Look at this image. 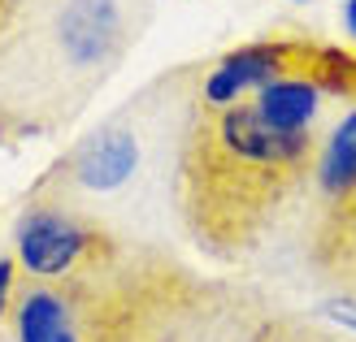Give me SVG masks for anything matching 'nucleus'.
<instances>
[{
	"label": "nucleus",
	"mask_w": 356,
	"mask_h": 342,
	"mask_svg": "<svg viewBox=\"0 0 356 342\" xmlns=\"http://www.w3.org/2000/svg\"><path fill=\"white\" fill-rule=\"evenodd\" d=\"M305 40H257V44H243L235 52L213 61V69L200 78L195 87V104L200 109H230L239 104L243 96H257L265 83H274L278 74L305 57Z\"/></svg>",
	"instance_id": "obj_6"
},
{
	"label": "nucleus",
	"mask_w": 356,
	"mask_h": 342,
	"mask_svg": "<svg viewBox=\"0 0 356 342\" xmlns=\"http://www.w3.org/2000/svg\"><path fill=\"white\" fill-rule=\"evenodd\" d=\"M278 320L178 264L127 256L113 286V342H274Z\"/></svg>",
	"instance_id": "obj_3"
},
{
	"label": "nucleus",
	"mask_w": 356,
	"mask_h": 342,
	"mask_svg": "<svg viewBox=\"0 0 356 342\" xmlns=\"http://www.w3.org/2000/svg\"><path fill=\"white\" fill-rule=\"evenodd\" d=\"M127 256L113 230L57 195H31L13 225V260L26 282H74Z\"/></svg>",
	"instance_id": "obj_5"
},
{
	"label": "nucleus",
	"mask_w": 356,
	"mask_h": 342,
	"mask_svg": "<svg viewBox=\"0 0 356 342\" xmlns=\"http://www.w3.org/2000/svg\"><path fill=\"white\" fill-rule=\"evenodd\" d=\"M317 130H282L252 100L200 109L191 92L174 156V200L209 256L239 260L313 178Z\"/></svg>",
	"instance_id": "obj_1"
},
{
	"label": "nucleus",
	"mask_w": 356,
	"mask_h": 342,
	"mask_svg": "<svg viewBox=\"0 0 356 342\" xmlns=\"http://www.w3.org/2000/svg\"><path fill=\"white\" fill-rule=\"evenodd\" d=\"M300 5H305V0H300Z\"/></svg>",
	"instance_id": "obj_11"
},
{
	"label": "nucleus",
	"mask_w": 356,
	"mask_h": 342,
	"mask_svg": "<svg viewBox=\"0 0 356 342\" xmlns=\"http://www.w3.org/2000/svg\"><path fill=\"white\" fill-rule=\"evenodd\" d=\"M356 195V104L334 117L326 139L317 143L313 156V178H309V200L313 212H326Z\"/></svg>",
	"instance_id": "obj_8"
},
{
	"label": "nucleus",
	"mask_w": 356,
	"mask_h": 342,
	"mask_svg": "<svg viewBox=\"0 0 356 342\" xmlns=\"http://www.w3.org/2000/svg\"><path fill=\"white\" fill-rule=\"evenodd\" d=\"M309 264L330 286V295L356 299V195L326 212H313L309 225Z\"/></svg>",
	"instance_id": "obj_7"
},
{
	"label": "nucleus",
	"mask_w": 356,
	"mask_h": 342,
	"mask_svg": "<svg viewBox=\"0 0 356 342\" xmlns=\"http://www.w3.org/2000/svg\"><path fill=\"white\" fill-rule=\"evenodd\" d=\"M144 35L131 0H52L0 44V126L52 135Z\"/></svg>",
	"instance_id": "obj_2"
},
{
	"label": "nucleus",
	"mask_w": 356,
	"mask_h": 342,
	"mask_svg": "<svg viewBox=\"0 0 356 342\" xmlns=\"http://www.w3.org/2000/svg\"><path fill=\"white\" fill-rule=\"evenodd\" d=\"M343 26H348V35L356 40V0H343Z\"/></svg>",
	"instance_id": "obj_10"
},
{
	"label": "nucleus",
	"mask_w": 356,
	"mask_h": 342,
	"mask_svg": "<svg viewBox=\"0 0 356 342\" xmlns=\"http://www.w3.org/2000/svg\"><path fill=\"white\" fill-rule=\"evenodd\" d=\"M152 104H131L113 113L104 126L87 130L52 169L40 191L70 200L74 208L100 217V204H113L118 195L135 191L152 169Z\"/></svg>",
	"instance_id": "obj_4"
},
{
	"label": "nucleus",
	"mask_w": 356,
	"mask_h": 342,
	"mask_svg": "<svg viewBox=\"0 0 356 342\" xmlns=\"http://www.w3.org/2000/svg\"><path fill=\"white\" fill-rule=\"evenodd\" d=\"M17 260H13V251H5L0 256V320H9V312H13V299H17Z\"/></svg>",
	"instance_id": "obj_9"
}]
</instances>
